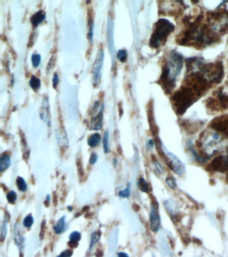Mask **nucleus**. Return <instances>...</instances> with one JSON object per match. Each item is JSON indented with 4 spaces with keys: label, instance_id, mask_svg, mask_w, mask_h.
Returning a JSON list of instances; mask_svg holds the SVG:
<instances>
[{
    "label": "nucleus",
    "instance_id": "1",
    "mask_svg": "<svg viewBox=\"0 0 228 257\" xmlns=\"http://www.w3.org/2000/svg\"><path fill=\"white\" fill-rule=\"evenodd\" d=\"M183 62L181 55L173 51L169 54L166 62L163 65L160 81L165 90L169 93L175 86L177 78L183 67Z\"/></svg>",
    "mask_w": 228,
    "mask_h": 257
},
{
    "label": "nucleus",
    "instance_id": "2",
    "mask_svg": "<svg viewBox=\"0 0 228 257\" xmlns=\"http://www.w3.org/2000/svg\"><path fill=\"white\" fill-rule=\"evenodd\" d=\"M174 30V25L169 21L165 19L158 20L150 40V46L154 48H159L166 42L169 35Z\"/></svg>",
    "mask_w": 228,
    "mask_h": 257
},
{
    "label": "nucleus",
    "instance_id": "3",
    "mask_svg": "<svg viewBox=\"0 0 228 257\" xmlns=\"http://www.w3.org/2000/svg\"><path fill=\"white\" fill-rule=\"evenodd\" d=\"M104 60V51L102 49H100L98 53L95 62L94 63L93 68V82L94 86H98L101 82V69Z\"/></svg>",
    "mask_w": 228,
    "mask_h": 257
},
{
    "label": "nucleus",
    "instance_id": "4",
    "mask_svg": "<svg viewBox=\"0 0 228 257\" xmlns=\"http://www.w3.org/2000/svg\"><path fill=\"white\" fill-rule=\"evenodd\" d=\"M167 161L165 163L167 165V166L172 171H173L176 174H177L178 175H181L185 170V165L175 155L170 152H167Z\"/></svg>",
    "mask_w": 228,
    "mask_h": 257
},
{
    "label": "nucleus",
    "instance_id": "5",
    "mask_svg": "<svg viewBox=\"0 0 228 257\" xmlns=\"http://www.w3.org/2000/svg\"><path fill=\"white\" fill-rule=\"evenodd\" d=\"M207 170L209 171H215L219 172H226L228 171V157L219 155L213 159L208 166Z\"/></svg>",
    "mask_w": 228,
    "mask_h": 257
},
{
    "label": "nucleus",
    "instance_id": "6",
    "mask_svg": "<svg viewBox=\"0 0 228 257\" xmlns=\"http://www.w3.org/2000/svg\"><path fill=\"white\" fill-rule=\"evenodd\" d=\"M213 129L228 137V116L224 115L215 119L210 123Z\"/></svg>",
    "mask_w": 228,
    "mask_h": 257
},
{
    "label": "nucleus",
    "instance_id": "7",
    "mask_svg": "<svg viewBox=\"0 0 228 257\" xmlns=\"http://www.w3.org/2000/svg\"><path fill=\"white\" fill-rule=\"evenodd\" d=\"M150 228L152 231L156 232L159 229L160 226V218L159 214L157 210L155 205L152 204L151 210H150Z\"/></svg>",
    "mask_w": 228,
    "mask_h": 257
},
{
    "label": "nucleus",
    "instance_id": "8",
    "mask_svg": "<svg viewBox=\"0 0 228 257\" xmlns=\"http://www.w3.org/2000/svg\"><path fill=\"white\" fill-rule=\"evenodd\" d=\"M107 41H108V45L109 47V49L110 52L112 54H114L115 52V49H114V46H113V23L112 21L110 20L109 17L108 21L107 24Z\"/></svg>",
    "mask_w": 228,
    "mask_h": 257
},
{
    "label": "nucleus",
    "instance_id": "9",
    "mask_svg": "<svg viewBox=\"0 0 228 257\" xmlns=\"http://www.w3.org/2000/svg\"><path fill=\"white\" fill-rule=\"evenodd\" d=\"M103 123V110L98 113V115L92 119L90 127L93 130H100L102 127Z\"/></svg>",
    "mask_w": 228,
    "mask_h": 257
},
{
    "label": "nucleus",
    "instance_id": "10",
    "mask_svg": "<svg viewBox=\"0 0 228 257\" xmlns=\"http://www.w3.org/2000/svg\"><path fill=\"white\" fill-rule=\"evenodd\" d=\"M45 19H46L45 12H44L43 10H40L38 11V12L35 13L34 15L31 17L30 20H31L32 25H34V27H37Z\"/></svg>",
    "mask_w": 228,
    "mask_h": 257
},
{
    "label": "nucleus",
    "instance_id": "11",
    "mask_svg": "<svg viewBox=\"0 0 228 257\" xmlns=\"http://www.w3.org/2000/svg\"><path fill=\"white\" fill-rule=\"evenodd\" d=\"M15 241H16V243L18 247V248H19L20 251H21V249L23 248L24 247V238L23 236H22L18 226H15Z\"/></svg>",
    "mask_w": 228,
    "mask_h": 257
},
{
    "label": "nucleus",
    "instance_id": "12",
    "mask_svg": "<svg viewBox=\"0 0 228 257\" xmlns=\"http://www.w3.org/2000/svg\"><path fill=\"white\" fill-rule=\"evenodd\" d=\"M11 164L10 156L8 154H3L0 159V171L3 172L8 168Z\"/></svg>",
    "mask_w": 228,
    "mask_h": 257
},
{
    "label": "nucleus",
    "instance_id": "13",
    "mask_svg": "<svg viewBox=\"0 0 228 257\" xmlns=\"http://www.w3.org/2000/svg\"><path fill=\"white\" fill-rule=\"evenodd\" d=\"M66 216H62L61 218L58 220L56 225L54 226V230L55 233L58 234H62L66 229Z\"/></svg>",
    "mask_w": 228,
    "mask_h": 257
},
{
    "label": "nucleus",
    "instance_id": "14",
    "mask_svg": "<svg viewBox=\"0 0 228 257\" xmlns=\"http://www.w3.org/2000/svg\"><path fill=\"white\" fill-rule=\"evenodd\" d=\"M101 139V135L99 133H94L88 139V144L92 148H95L100 144Z\"/></svg>",
    "mask_w": 228,
    "mask_h": 257
},
{
    "label": "nucleus",
    "instance_id": "15",
    "mask_svg": "<svg viewBox=\"0 0 228 257\" xmlns=\"http://www.w3.org/2000/svg\"><path fill=\"white\" fill-rule=\"evenodd\" d=\"M29 85L31 88L34 90H37L40 89V85H41V81L40 80L36 77L35 76H32L29 80Z\"/></svg>",
    "mask_w": 228,
    "mask_h": 257
},
{
    "label": "nucleus",
    "instance_id": "16",
    "mask_svg": "<svg viewBox=\"0 0 228 257\" xmlns=\"http://www.w3.org/2000/svg\"><path fill=\"white\" fill-rule=\"evenodd\" d=\"M16 184H17L18 189H19L21 192H24L28 189V186L24 179V178L20 177V176L19 177H17L16 179Z\"/></svg>",
    "mask_w": 228,
    "mask_h": 257
},
{
    "label": "nucleus",
    "instance_id": "17",
    "mask_svg": "<svg viewBox=\"0 0 228 257\" xmlns=\"http://www.w3.org/2000/svg\"><path fill=\"white\" fill-rule=\"evenodd\" d=\"M138 187H139V189L143 192H149V185H148V183H147L146 181L143 178H140V179L139 180Z\"/></svg>",
    "mask_w": 228,
    "mask_h": 257
},
{
    "label": "nucleus",
    "instance_id": "18",
    "mask_svg": "<svg viewBox=\"0 0 228 257\" xmlns=\"http://www.w3.org/2000/svg\"><path fill=\"white\" fill-rule=\"evenodd\" d=\"M88 39H89L90 41L92 42H93V29H94V22H93V19L92 17H89V20H88Z\"/></svg>",
    "mask_w": 228,
    "mask_h": 257
},
{
    "label": "nucleus",
    "instance_id": "19",
    "mask_svg": "<svg viewBox=\"0 0 228 257\" xmlns=\"http://www.w3.org/2000/svg\"><path fill=\"white\" fill-rule=\"evenodd\" d=\"M109 135H108V131H106L104 135V137H103V145H104V152L106 153H108L109 152Z\"/></svg>",
    "mask_w": 228,
    "mask_h": 257
},
{
    "label": "nucleus",
    "instance_id": "20",
    "mask_svg": "<svg viewBox=\"0 0 228 257\" xmlns=\"http://www.w3.org/2000/svg\"><path fill=\"white\" fill-rule=\"evenodd\" d=\"M101 235V233L100 232H95L93 234H92L91 240H90V248L93 247V245H94L99 240H100Z\"/></svg>",
    "mask_w": 228,
    "mask_h": 257
},
{
    "label": "nucleus",
    "instance_id": "21",
    "mask_svg": "<svg viewBox=\"0 0 228 257\" xmlns=\"http://www.w3.org/2000/svg\"><path fill=\"white\" fill-rule=\"evenodd\" d=\"M127 52L125 50H119L117 52V58L120 62H125L127 60Z\"/></svg>",
    "mask_w": 228,
    "mask_h": 257
},
{
    "label": "nucleus",
    "instance_id": "22",
    "mask_svg": "<svg viewBox=\"0 0 228 257\" xmlns=\"http://www.w3.org/2000/svg\"><path fill=\"white\" fill-rule=\"evenodd\" d=\"M41 61V56L38 54H34L32 56V62L34 67L37 68L39 66Z\"/></svg>",
    "mask_w": 228,
    "mask_h": 257
},
{
    "label": "nucleus",
    "instance_id": "23",
    "mask_svg": "<svg viewBox=\"0 0 228 257\" xmlns=\"http://www.w3.org/2000/svg\"><path fill=\"white\" fill-rule=\"evenodd\" d=\"M7 200L10 204H14L17 200V194L14 191H11L7 194Z\"/></svg>",
    "mask_w": 228,
    "mask_h": 257
},
{
    "label": "nucleus",
    "instance_id": "24",
    "mask_svg": "<svg viewBox=\"0 0 228 257\" xmlns=\"http://www.w3.org/2000/svg\"><path fill=\"white\" fill-rule=\"evenodd\" d=\"M166 182L167 185L172 190H175L177 188V184H176V182L175 181L174 178L171 177V176H167V178H166Z\"/></svg>",
    "mask_w": 228,
    "mask_h": 257
},
{
    "label": "nucleus",
    "instance_id": "25",
    "mask_svg": "<svg viewBox=\"0 0 228 257\" xmlns=\"http://www.w3.org/2000/svg\"><path fill=\"white\" fill-rule=\"evenodd\" d=\"M23 224L25 228L31 227L33 225V224H34V218H33L31 214L28 215L26 217L24 218Z\"/></svg>",
    "mask_w": 228,
    "mask_h": 257
},
{
    "label": "nucleus",
    "instance_id": "26",
    "mask_svg": "<svg viewBox=\"0 0 228 257\" xmlns=\"http://www.w3.org/2000/svg\"><path fill=\"white\" fill-rule=\"evenodd\" d=\"M7 218L4 220V221H3V225L2 227V230H1V240L3 242L6 236V233H7Z\"/></svg>",
    "mask_w": 228,
    "mask_h": 257
},
{
    "label": "nucleus",
    "instance_id": "27",
    "mask_svg": "<svg viewBox=\"0 0 228 257\" xmlns=\"http://www.w3.org/2000/svg\"><path fill=\"white\" fill-rule=\"evenodd\" d=\"M70 238V241H74V242H78L80 238H81V234L78 232H73L70 234L69 236Z\"/></svg>",
    "mask_w": 228,
    "mask_h": 257
},
{
    "label": "nucleus",
    "instance_id": "28",
    "mask_svg": "<svg viewBox=\"0 0 228 257\" xmlns=\"http://www.w3.org/2000/svg\"><path fill=\"white\" fill-rule=\"evenodd\" d=\"M119 195L122 198H128L130 196V186L128 185L124 190L120 191Z\"/></svg>",
    "mask_w": 228,
    "mask_h": 257
},
{
    "label": "nucleus",
    "instance_id": "29",
    "mask_svg": "<svg viewBox=\"0 0 228 257\" xmlns=\"http://www.w3.org/2000/svg\"><path fill=\"white\" fill-rule=\"evenodd\" d=\"M77 168H78L79 177L82 178L84 175V170H83L82 162H81V160L77 161Z\"/></svg>",
    "mask_w": 228,
    "mask_h": 257
},
{
    "label": "nucleus",
    "instance_id": "30",
    "mask_svg": "<svg viewBox=\"0 0 228 257\" xmlns=\"http://www.w3.org/2000/svg\"><path fill=\"white\" fill-rule=\"evenodd\" d=\"M73 254V252L71 250H66L65 251L62 252L60 255H58L57 257H71Z\"/></svg>",
    "mask_w": 228,
    "mask_h": 257
},
{
    "label": "nucleus",
    "instance_id": "31",
    "mask_svg": "<svg viewBox=\"0 0 228 257\" xmlns=\"http://www.w3.org/2000/svg\"><path fill=\"white\" fill-rule=\"evenodd\" d=\"M97 159H98V156H97V154L96 153H93L90 155V159H89V162L91 165H93L97 161Z\"/></svg>",
    "mask_w": 228,
    "mask_h": 257
},
{
    "label": "nucleus",
    "instance_id": "32",
    "mask_svg": "<svg viewBox=\"0 0 228 257\" xmlns=\"http://www.w3.org/2000/svg\"><path fill=\"white\" fill-rule=\"evenodd\" d=\"M52 82H53V87L56 89L57 85L59 83V77L57 73H55L54 76H53V79H52Z\"/></svg>",
    "mask_w": 228,
    "mask_h": 257
},
{
    "label": "nucleus",
    "instance_id": "33",
    "mask_svg": "<svg viewBox=\"0 0 228 257\" xmlns=\"http://www.w3.org/2000/svg\"><path fill=\"white\" fill-rule=\"evenodd\" d=\"M154 165H155V167L157 168V170H158V171H159L160 174H163L164 173V169H163V167H162L161 165L159 163V162H158V161H154Z\"/></svg>",
    "mask_w": 228,
    "mask_h": 257
},
{
    "label": "nucleus",
    "instance_id": "34",
    "mask_svg": "<svg viewBox=\"0 0 228 257\" xmlns=\"http://www.w3.org/2000/svg\"><path fill=\"white\" fill-rule=\"evenodd\" d=\"M45 228H46V220H44V222L42 223L41 226V231H40V238L42 239L44 238V232H45Z\"/></svg>",
    "mask_w": 228,
    "mask_h": 257
},
{
    "label": "nucleus",
    "instance_id": "35",
    "mask_svg": "<svg viewBox=\"0 0 228 257\" xmlns=\"http://www.w3.org/2000/svg\"><path fill=\"white\" fill-rule=\"evenodd\" d=\"M203 15H200V16H198V17H197V18H196V20H196V21H199V22H201V21H202V20H203ZM191 22H192V21H190V22L188 24V25L191 23ZM178 43L179 44H181V45H183V44H182V42H181V39H180V38H179V40H178Z\"/></svg>",
    "mask_w": 228,
    "mask_h": 257
},
{
    "label": "nucleus",
    "instance_id": "36",
    "mask_svg": "<svg viewBox=\"0 0 228 257\" xmlns=\"http://www.w3.org/2000/svg\"><path fill=\"white\" fill-rule=\"evenodd\" d=\"M68 245L72 248H75L77 247L78 245V242H74V241H70L68 242Z\"/></svg>",
    "mask_w": 228,
    "mask_h": 257
},
{
    "label": "nucleus",
    "instance_id": "37",
    "mask_svg": "<svg viewBox=\"0 0 228 257\" xmlns=\"http://www.w3.org/2000/svg\"><path fill=\"white\" fill-rule=\"evenodd\" d=\"M154 141L152 140V139H150V140H149L148 142H147V144H146V146H147V148H148L149 149H151L154 146Z\"/></svg>",
    "mask_w": 228,
    "mask_h": 257
},
{
    "label": "nucleus",
    "instance_id": "38",
    "mask_svg": "<svg viewBox=\"0 0 228 257\" xmlns=\"http://www.w3.org/2000/svg\"><path fill=\"white\" fill-rule=\"evenodd\" d=\"M132 208H133V210H134L135 211L137 212V211H139V210H140V208H141V207H140L138 204H134L133 205H132Z\"/></svg>",
    "mask_w": 228,
    "mask_h": 257
},
{
    "label": "nucleus",
    "instance_id": "39",
    "mask_svg": "<svg viewBox=\"0 0 228 257\" xmlns=\"http://www.w3.org/2000/svg\"><path fill=\"white\" fill-rule=\"evenodd\" d=\"M49 202H50V196H47L46 199L45 201H44V204H45L46 207L49 206Z\"/></svg>",
    "mask_w": 228,
    "mask_h": 257
},
{
    "label": "nucleus",
    "instance_id": "40",
    "mask_svg": "<svg viewBox=\"0 0 228 257\" xmlns=\"http://www.w3.org/2000/svg\"><path fill=\"white\" fill-rule=\"evenodd\" d=\"M102 256H103V252L102 251L98 250V251H97V252H96V256L97 257H102Z\"/></svg>",
    "mask_w": 228,
    "mask_h": 257
},
{
    "label": "nucleus",
    "instance_id": "41",
    "mask_svg": "<svg viewBox=\"0 0 228 257\" xmlns=\"http://www.w3.org/2000/svg\"><path fill=\"white\" fill-rule=\"evenodd\" d=\"M118 256H119V257H129V256H128V255L127 254V253L123 252H119V255H118Z\"/></svg>",
    "mask_w": 228,
    "mask_h": 257
},
{
    "label": "nucleus",
    "instance_id": "42",
    "mask_svg": "<svg viewBox=\"0 0 228 257\" xmlns=\"http://www.w3.org/2000/svg\"><path fill=\"white\" fill-rule=\"evenodd\" d=\"M53 201H54V203L55 204V205L57 204V197H56V194H54V200H53Z\"/></svg>",
    "mask_w": 228,
    "mask_h": 257
},
{
    "label": "nucleus",
    "instance_id": "43",
    "mask_svg": "<svg viewBox=\"0 0 228 257\" xmlns=\"http://www.w3.org/2000/svg\"><path fill=\"white\" fill-rule=\"evenodd\" d=\"M68 210L69 211H72V207H71V206H68Z\"/></svg>",
    "mask_w": 228,
    "mask_h": 257
},
{
    "label": "nucleus",
    "instance_id": "44",
    "mask_svg": "<svg viewBox=\"0 0 228 257\" xmlns=\"http://www.w3.org/2000/svg\"><path fill=\"white\" fill-rule=\"evenodd\" d=\"M226 181L228 182V174L227 175V178H226Z\"/></svg>",
    "mask_w": 228,
    "mask_h": 257
}]
</instances>
